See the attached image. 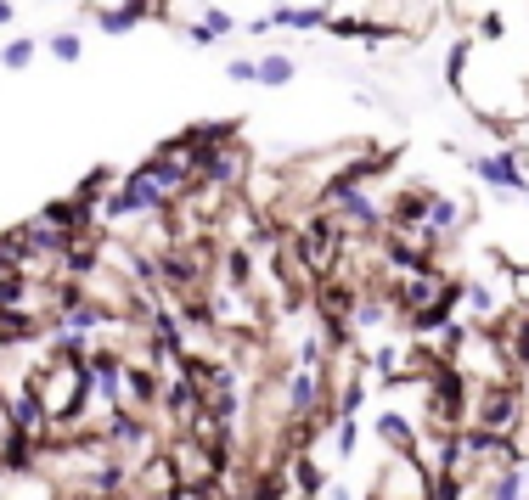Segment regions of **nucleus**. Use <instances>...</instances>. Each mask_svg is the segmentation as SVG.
<instances>
[{
  "mask_svg": "<svg viewBox=\"0 0 529 500\" xmlns=\"http://www.w3.org/2000/svg\"><path fill=\"white\" fill-rule=\"evenodd\" d=\"M51 57H57V62H79L85 57V40H79V34H51Z\"/></svg>",
  "mask_w": 529,
  "mask_h": 500,
  "instance_id": "obj_5",
  "label": "nucleus"
},
{
  "mask_svg": "<svg viewBox=\"0 0 529 500\" xmlns=\"http://www.w3.org/2000/svg\"><path fill=\"white\" fill-rule=\"evenodd\" d=\"M473 174H479L484 186H496V191H529V174H524V152H484V157H473Z\"/></svg>",
  "mask_w": 529,
  "mask_h": 500,
  "instance_id": "obj_2",
  "label": "nucleus"
},
{
  "mask_svg": "<svg viewBox=\"0 0 529 500\" xmlns=\"http://www.w3.org/2000/svg\"><path fill=\"white\" fill-rule=\"evenodd\" d=\"M0 23H12V0H0Z\"/></svg>",
  "mask_w": 529,
  "mask_h": 500,
  "instance_id": "obj_6",
  "label": "nucleus"
},
{
  "mask_svg": "<svg viewBox=\"0 0 529 500\" xmlns=\"http://www.w3.org/2000/svg\"><path fill=\"white\" fill-rule=\"evenodd\" d=\"M366 500H434V472L422 467L417 450H389V461L378 467Z\"/></svg>",
  "mask_w": 529,
  "mask_h": 500,
  "instance_id": "obj_1",
  "label": "nucleus"
},
{
  "mask_svg": "<svg viewBox=\"0 0 529 500\" xmlns=\"http://www.w3.org/2000/svg\"><path fill=\"white\" fill-rule=\"evenodd\" d=\"M254 68H259V85H293L298 79V57L293 51H264V57H254Z\"/></svg>",
  "mask_w": 529,
  "mask_h": 500,
  "instance_id": "obj_3",
  "label": "nucleus"
},
{
  "mask_svg": "<svg viewBox=\"0 0 529 500\" xmlns=\"http://www.w3.org/2000/svg\"><path fill=\"white\" fill-rule=\"evenodd\" d=\"M40 57V34H17L12 45H0V68H28Z\"/></svg>",
  "mask_w": 529,
  "mask_h": 500,
  "instance_id": "obj_4",
  "label": "nucleus"
}]
</instances>
